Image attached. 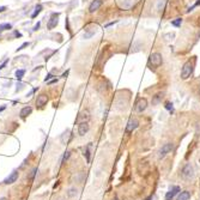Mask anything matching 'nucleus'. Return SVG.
I'll return each mask as SVG.
<instances>
[{"mask_svg": "<svg viewBox=\"0 0 200 200\" xmlns=\"http://www.w3.org/2000/svg\"><path fill=\"white\" fill-rule=\"evenodd\" d=\"M162 64H163V58H162L161 53L155 52V53H151V54H150V56H149V61H147L149 67H151V68H157V67H159Z\"/></svg>", "mask_w": 200, "mask_h": 200, "instance_id": "nucleus-1", "label": "nucleus"}, {"mask_svg": "<svg viewBox=\"0 0 200 200\" xmlns=\"http://www.w3.org/2000/svg\"><path fill=\"white\" fill-rule=\"evenodd\" d=\"M193 70H194V60L186 61L181 68V79H183V80L188 79L193 73Z\"/></svg>", "mask_w": 200, "mask_h": 200, "instance_id": "nucleus-2", "label": "nucleus"}, {"mask_svg": "<svg viewBox=\"0 0 200 200\" xmlns=\"http://www.w3.org/2000/svg\"><path fill=\"white\" fill-rule=\"evenodd\" d=\"M180 176H181L182 180H185V181H189V180H192L194 177V169H193L191 163H186L182 167Z\"/></svg>", "mask_w": 200, "mask_h": 200, "instance_id": "nucleus-3", "label": "nucleus"}, {"mask_svg": "<svg viewBox=\"0 0 200 200\" xmlns=\"http://www.w3.org/2000/svg\"><path fill=\"white\" fill-rule=\"evenodd\" d=\"M173 149H174L173 143H165V144L162 145V147L158 150V158H159V159H163L168 154H170V152L173 151Z\"/></svg>", "mask_w": 200, "mask_h": 200, "instance_id": "nucleus-4", "label": "nucleus"}, {"mask_svg": "<svg viewBox=\"0 0 200 200\" xmlns=\"http://www.w3.org/2000/svg\"><path fill=\"white\" fill-rule=\"evenodd\" d=\"M139 126V121L137 120V119H129L127 122V125H126V133H132L133 131H136L137 128Z\"/></svg>", "mask_w": 200, "mask_h": 200, "instance_id": "nucleus-5", "label": "nucleus"}, {"mask_svg": "<svg viewBox=\"0 0 200 200\" xmlns=\"http://www.w3.org/2000/svg\"><path fill=\"white\" fill-rule=\"evenodd\" d=\"M58 18H59V13L54 12V13H52V15H50V18H49L48 23H47V28H48L49 30L54 29V28L58 25V23H59V19Z\"/></svg>", "mask_w": 200, "mask_h": 200, "instance_id": "nucleus-6", "label": "nucleus"}, {"mask_svg": "<svg viewBox=\"0 0 200 200\" xmlns=\"http://www.w3.org/2000/svg\"><path fill=\"white\" fill-rule=\"evenodd\" d=\"M181 192V188L179 187V186H173L169 191L167 192V194H165V200H173L174 197L176 195V194H179Z\"/></svg>", "mask_w": 200, "mask_h": 200, "instance_id": "nucleus-7", "label": "nucleus"}, {"mask_svg": "<svg viewBox=\"0 0 200 200\" xmlns=\"http://www.w3.org/2000/svg\"><path fill=\"white\" fill-rule=\"evenodd\" d=\"M147 108V100L146 98H140L136 104V111L137 113H143Z\"/></svg>", "mask_w": 200, "mask_h": 200, "instance_id": "nucleus-8", "label": "nucleus"}, {"mask_svg": "<svg viewBox=\"0 0 200 200\" xmlns=\"http://www.w3.org/2000/svg\"><path fill=\"white\" fill-rule=\"evenodd\" d=\"M89 124L88 122H80V124H78V134L80 137L85 136L88 132H89Z\"/></svg>", "mask_w": 200, "mask_h": 200, "instance_id": "nucleus-9", "label": "nucleus"}, {"mask_svg": "<svg viewBox=\"0 0 200 200\" xmlns=\"http://www.w3.org/2000/svg\"><path fill=\"white\" fill-rule=\"evenodd\" d=\"M17 180H18V172H17V170H13V172L9 175V177H6V179L4 180V183H5V185H11V183L16 182Z\"/></svg>", "mask_w": 200, "mask_h": 200, "instance_id": "nucleus-10", "label": "nucleus"}, {"mask_svg": "<svg viewBox=\"0 0 200 200\" xmlns=\"http://www.w3.org/2000/svg\"><path fill=\"white\" fill-rule=\"evenodd\" d=\"M102 4H103V0H92V2H91L90 6H89V12L90 13L96 12L102 6Z\"/></svg>", "mask_w": 200, "mask_h": 200, "instance_id": "nucleus-11", "label": "nucleus"}, {"mask_svg": "<svg viewBox=\"0 0 200 200\" xmlns=\"http://www.w3.org/2000/svg\"><path fill=\"white\" fill-rule=\"evenodd\" d=\"M89 120H90L89 111H82V113H79V115L77 118V122L78 124H80V122H89Z\"/></svg>", "mask_w": 200, "mask_h": 200, "instance_id": "nucleus-12", "label": "nucleus"}, {"mask_svg": "<svg viewBox=\"0 0 200 200\" xmlns=\"http://www.w3.org/2000/svg\"><path fill=\"white\" fill-rule=\"evenodd\" d=\"M47 102H48V97L46 96V95H38L36 98V106L37 107H43L45 104H47Z\"/></svg>", "mask_w": 200, "mask_h": 200, "instance_id": "nucleus-13", "label": "nucleus"}, {"mask_svg": "<svg viewBox=\"0 0 200 200\" xmlns=\"http://www.w3.org/2000/svg\"><path fill=\"white\" fill-rule=\"evenodd\" d=\"M31 113H33V108H31V107H24L23 109L20 110L19 115H20V118L24 120V119H27Z\"/></svg>", "mask_w": 200, "mask_h": 200, "instance_id": "nucleus-14", "label": "nucleus"}, {"mask_svg": "<svg viewBox=\"0 0 200 200\" xmlns=\"http://www.w3.org/2000/svg\"><path fill=\"white\" fill-rule=\"evenodd\" d=\"M163 97H164L163 92H158V93H156L155 96L152 97V104H154V106L159 104V103L162 102V100H163Z\"/></svg>", "mask_w": 200, "mask_h": 200, "instance_id": "nucleus-15", "label": "nucleus"}, {"mask_svg": "<svg viewBox=\"0 0 200 200\" xmlns=\"http://www.w3.org/2000/svg\"><path fill=\"white\" fill-rule=\"evenodd\" d=\"M91 147H92V144H91V143H89L88 145H86V146H85V147H84V154H83V155H84V157L86 158V162H88V163L90 162Z\"/></svg>", "mask_w": 200, "mask_h": 200, "instance_id": "nucleus-16", "label": "nucleus"}, {"mask_svg": "<svg viewBox=\"0 0 200 200\" xmlns=\"http://www.w3.org/2000/svg\"><path fill=\"white\" fill-rule=\"evenodd\" d=\"M189 198H191V192L183 191L179 193V197L176 200H189Z\"/></svg>", "mask_w": 200, "mask_h": 200, "instance_id": "nucleus-17", "label": "nucleus"}, {"mask_svg": "<svg viewBox=\"0 0 200 200\" xmlns=\"http://www.w3.org/2000/svg\"><path fill=\"white\" fill-rule=\"evenodd\" d=\"M42 9H43V7H42V5H40V4L36 5V6H35V10H34V12H33V15H31V18H36L37 16L41 13Z\"/></svg>", "mask_w": 200, "mask_h": 200, "instance_id": "nucleus-18", "label": "nucleus"}, {"mask_svg": "<svg viewBox=\"0 0 200 200\" xmlns=\"http://www.w3.org/2000/svg\"><path fill=\"white\" fill-rule=\"evenodd\" d=\"M91 28H86L85 29V34H84V37L85 38H90L92 35H95V33H96V29H93V30H90Z\"/></svg>", "mask_w": 200, "mask_h": 200, "instance_id": "nucleus-19", "label": "nucleus"}, {"mask_svg": "<svg viewBox=\"0 0 200 200\" xmlns=\"http://www.w3.org/2000/svg\"><path fill=\"white\" fill-rule=\"evenodd\" d=\"M12 29V25L10 23H4V24H0V34L2 31H6V30H11Z\"/></svg>", "mask_w": 200, "mask_h": 200, "instance_id": "nucleus-20", "label": "nucleus"}, {"mask_svg": "<svg viewBox=\"0 0 200 200\" xmlns=\"http://www.w3.org/2000/svg\"><path fill=\"white\" fill-rule=\"evenodd\" d=\"M164 108L168 110V111L173 113V111H174V104L172 103V102H168V101H167V102L164 103Z\"/></svg>", "mask_w": 200, "mask_h": 200, "instance_id": "nucleus-21", "label": "nucleus"}, {"mask_svg": "<svg viewBox=\"0 0 200 200\" xmlns=\"http://www.w3.org/2000/svg\"><path fill=\"white\" fill-rule=\"evenodd\" d=\"M24 74H25L24 70H17L16 71V78H17V80H22V78L24 77Z\"/></svg>", "mask_w": 200, "mask_h": 200, "instance_id": "nucleus-22", "label": "nucleus"}, {"mask_svg": "<svg viewBox=\"0 0 200 200\" xmlns=\"http://www.w3.org/2000/svg\"><path fill=\"white\" fill-rule=\"evenodd\" d=\"M181 24H182V18H176L174 19V20H172V25H174V27L179 28L181 27Z\"/></svg>", "mask_w": 200, "mask_h": 200, "instance_id": "nucleus-23", "label": "nucleus"}, {"mask_svg": "<svg viewBox=\"0 0 200 200\" xmlns=\"http://www.w3.org/2000/svg\"><path fill=\"white\" fill-rule=\"evenodd\" d=\"M77 188H74V187H73V188H70V189H68V192H67V195H68V197H70V198H73V197H76V195H77Z\"/></svg>", "mask_w": 200, "mask_h": 200, "instance_id": "nucleus-24", "label": "nucleus"}, {"mask_svg": "<svg viewBox=\"0 0 200 200\" xmlns=\"http://www.w3.org/2000/svg\"><path fill=\"white\" fill-rule=\"evenodd\" d=\"M68 136H70V132L67 131V132H65L64 134H63V137H61L64 144H67V143H68Z\"/></svg>", "mask_w": 200, "mask_h": 200, "instance_id": "nucleus-25", "label": "nucleus"}, {"mask_svg": "<svg viewBox=\"0 0 200 200\" xmlns=\"http://www.w3.org/2000/svg\"><path fill=\"white\" fill-rule=\"evenodd\" d=\"M70 156H71V152H70V151H66V152H65V154H64V156H63V159H61V163H65V162H66V161H67V159L70 158Z\"/></svg>", "mask_w": 200, "mask_h": 200, "instance_id": "nucleus-26", "label": "nucleus"}, {"mask_svg": "<svg viewBox=\"0 0 200 200\" xmlns=\"http://www.w3.org/2000/svg\"><path fill=\"white\" fill-rule=\"evenodd\" d=\"M37 172H38V170H37V168H34V169L31 170V173H30L29 179H30V180H34V177H35V175L37 174Z\"/></svg>", "mask_w": 200, "mask_h": 200, "instance_id": "nucleus-27", "label": "nucleus"}, {"mask_svg": "<svg viewBox=\"0 0 200 200\" xmlns=\"http://www.w3.org/2000/svg\"><path fill=\"white\" fill-rule=\"evenodd\" d=\"M53 77H54V76H53V73H48V74H47V77L45 78V82H49Z\"/></svg>", "mask_w": 200, "mask_h": 200, "instance_id": "nucleus-28", "label": "nucleus"}, {"mask_svg": "<svg viewBox=\"0 0 200 200\" xmlns=\"http://www.w3.org/2000/svg\"><path fill=\"white\" fill-rule=\"evenodd\" d=\"M28 46H29V42H24V43L20 46L18 49H17V52H19V50H22V49H24V48H25V47H28Z\"/></svg>", "mask_w": 200, "mask_h": 200, "instance_id": "nucleus-29", "label": "nucleus"}, {"mask_svg": "<svg viewBox=\"0 0 200 200\" xmlns=\"http://www.w3.org/2000/svg\"><path fill=\"white\" fill-rule=\"evenodd\" d=\"M200 4V0H198V1H197V2H195V4H194V5H193V6H192V7H189V9L187 10V12H191L192 10L194 9V7H197V6H198V5H199Z\"/></svg>", "mask_w": 200, "mask_h": 200, "instance_id": "nucleus-30", "label": "nucleus"}, {"mask_svg": "<svg viewBox=\"0 0 200 200\" xmlns=\"http://www.w3.org/2000/svg\"><path fill=\"white\" fill-rule=\"evenodd\" d=\"M164 2H165V0H159V2H158V10H161V7L163 9Z\"/></svg>", "mask_w": 200, "mask_h": 200, "instance_id": "nucleus-31", "label": "nucleus"}, {"mask_svg": "<svg viewBox=\"0 0 200 200\" xmlns=\"http://www.w3.org/2000/svg\"><path fill=\"white\" fill-rule=\"evenodd\" d=\"M7 64H9V60H5V61H4L2 64L0 65V71H1L2 68H5V66H6V65H7Z\"/></svg>", "mask_w": 200, "mask_h": 200, "instance_id": "nucleus-32", "label": "nucleus"}, {"mask_svg": "<svg viewBox=\"0 0 200 200\" xmlns=\"http://www.w3.org/2000/svg\"><path fill=\"white\" fill-rule=\"evenodd\" d=\"M40 25H41V23H40V22H38V23H37L36 25H35V27H34V31H36V30H38V28H40Z\"/></svg>", "mask_w": 200, "mask_h": 200, "instance_id": "nucleus-33", "label": "nucleus"}, {"mask_svg": "<svg viewBox=\"0 0 200 200\" xmlns=\"http://www.w3.org/2000/svg\"><path fill=\"white\" fill-rule=\"evenodd\" d=\"M6 9H7L6 6H1V7H0V13H1V12H4V11H5Z\"/></svg>", "mask_w": 200, "mask_h": 200, "instance_id": "nucleus-34", "label": "nucleus"}, {"mask_svg": "<svg viewBox=\"0 0 200 200\" xmlns=\"http://www.w3.org/2000/svg\"><path fill=\"white\" fill-rule=\"evenodd\" d=\"M15 35H16L17 37H22V34H20V33H18V31H16V33H15Z\"/></svg>", "mask_w": 200, "mask_h": 200, "instance_id": "nucleus-35", "label": "nucleus"}, {"mask_svg": "<svg viewBox=\"0 0 200 200\" xmlns=\"http://www.w3.org/2000/svg\"><path fill=\"white\" fill-rule=\"evenodd\" d=\"M67 74H68V71H66V72H65L61 77H63V78H66V77H67Z\"/></svg>", "mask_w": 200, "mask_h": 200, "instance_id": "nucleus-36", "label": "nucleus"}, {"mask_svg": "<svg viewBox=\"0 0 200 200\" xmlns=\"http://www.w3.org/2000/svg\"><path fill=\"white\" fill-rule=\"evenodd\" d=\"M5 108H6V106H2V107H0V113H1L2 110H5Z\"/></svg>", "mask_w": 200, "mask_h": 200, "instance_id": "nucleus-37", "label": "nucleus"}, {"mask_svg": "<svg viewBox=\"0 0 200 200\" xmlns=\"http://www.w3.org/2000/svg\"><path fill=\"white\" fill-rule=\"evenodd\" d=\"M198 95H199V97H200V85L198 86Z\"/></svg>", "mask_w": 200, "mask_h": 200, "instance_id": "nucleus-38", "label": "nucleus"}, {"mask_svg": "<svg viewBox=\"0 0 200 200\" xmlns=\"http://www.w3.org/2000/svg\"><path fill=\"white\" fill-rule=\"evenodd\" d=\"M151 199H152V195H150V197H149L147 199H145V200H151Z\"/></svg>", "mask_w": 200, "mask_h": 200, "instance_id": "nucleus-39", "label": "nucleus"}, {"mask_svg": "<svg viewBox=\"0 0 200 200\" xmlns=\"http://www.w3.org/2000/svg\"><path fill=\"white\" fill-rule=\"evenodd\" d=\"M113 200H119V199H118V197H115V198H114Z\"/></svg>", "mask_w": 200, "mask_h": 200, "instance_id": "nucleus-40", "label": "nucleus"}]
</instances>
